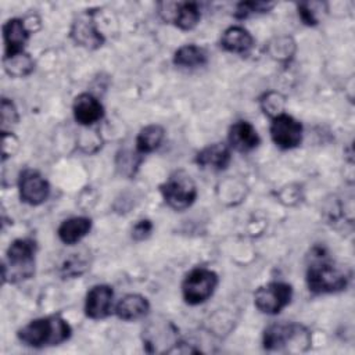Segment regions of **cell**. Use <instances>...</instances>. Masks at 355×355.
<instances>
[{"label": "cell", "mask_w": 355, "mask_h": 355, "mask_svg": "<svg viewBox=\"0 0 355 355\" xmlns=\"http://www.w3.org/2000/svg\"><path fill=\"white\" fill-rule=\"evenodd\" d=\"M229 143L234 150L247 153L259 144V136L250 122L239 121L229 130Z\"/></svg>", "instance_id": "13"}, {"label": "cell", "mask_w": 355, "mask_h": 355, "mask_svg": "<svg viewBox=\"0 0 355 355\" xmlns=\"http://www.w3.org/2000/svg\"><path fill=\"white\" fill-rule=\"evenodd\" d=\"M151 229H153V225L148 219L139 220L132 230V236L135 240H144L151 233Z\"/></svg>", "instance_id": "25"}, {"label": "cell", "mask_w": 355, "mask_h": 355, "mask_svg": "<svg viewBox=\"0 0 355 355\" xmlns=\"http://www.w3.org/2000/svg\"><path fill=\"white\" fill-rule=\"evenodd\" d=\"M306 283L312 293L329 294L344 290L348 284V276L340 266L324 259V255H316L306 270Z\"/></svg>", "instance_id": "2"}, {"label": "cell", "mask_w": 355, "mask_h": 355, "mask_svg": "<svg viewBox=\"0 0 355 355\" xmlns=\"http://www.w3.org/2000/svg\"><path fill=\"white\" fill-rule=\"evenodd\" d=\"M72 330L67 320L60 316H46L29 322L18 331V338L33 348L57 345L67 341Z\"/></svg>", "instance_id": "1"}, {"label": "cell", "mask_w": 355, "mask_h": 355, "mask_svg": "<svg viewBox=\"0 0 355 355\" xmlns=\"http://www.w3.org/2000/svg\"><path fill=\"white\" fill-rule=\"evenodd\" d=\"M291 286L282 282H272L259 287L254 294L255 306L269 315L279 313L291 300Z\"/></svg>", "instance_id": "7"}, {"label": "cell", "mask_w": 355, "mask_h": 355, "mask_svg": "<svg viewBox=\"0 0 355 355\" xmlns=\"http://www.w3.org/2000/svg\"><path fill=\"white\" fill-rule=\"evenodd\" d=\"M3 36L6 44V55L4 58L17 55L24 53V46L29 39V29L25 22L19 18L8 19L3 26Z\"/></svg>", "instance_id": "11"}, {"label": "cell", "mask_w": 355, "mask_h": 355, "mask_svg": "<svg viewBox=\"0 0 355 355\" xmlns=\"http://www.w3.org/2000/svg\"><path fill=\"white\" fill-rule=\"evenodd\" d=\"M273 7V3H262V1H244L237 6L234 15L237 18H245L252 12H263Z\"/></svg>", "instance_id": "23"}, {"label": "cell", "mask_w": 355, "mask_h": 355, "mask_svg": "<svg viewBox=\"0 0 355 355\" xmlns=\"http://www.w3.org/2000/svg\"><path fill=\"white\" fill-rule=\"evenodd\" d=\"M161 193L165 202L176 211L189 208L197 197L196 183L184 171L173 172L161 186Z\"/></svg>", "instance_id": "3"}, {"label": "cell", "mask_w": 355, "mask_h": 355, "mask_svg": "<svg viewBox=\"0 0 355 355\" xmlns=\"http://www.w3.org/2000/svg\"><path fill=\"white\" fill-rule=\"evenodd\" d=\"M35 241L31 239H18L7 250V262L11 268L10 280L28 279L35 269Z\"/></svg>", "instance_id": "6"}, {"label": "cell", "mask_w": 355, "mask_h": 355, "mask_svg": "<svg viewBox=\"0 0 355 355\" xmlns=\"http://www.w3.org/2000/svg\"><path fill=\"white\" fill-rule=\"evenodd\" d=\"M72 36L78 43L86 47H98L104 40L100 32L93 25V19L90 18V15L89 18L83 17L73 22Z\"/></svg>", "instance_id": "18"}, {"label": "cell", "mask_w": 355, "mask_h": 355, "mask_svg": "<svg viewBox=\"0 0 355 355\" xmlns=\"http://www.w3.org/2000/svg\"><path fill=\"white\" fill-rule=\"evenodd\" d=\"M104 115L101 103L90 93L79 94L73 101V116L80 125H92Z\"/></svg>", "instance_id": "12"}, {"label": "cell", "mask_w": 355, "mask_h": 355, "mask_svg": "<svg viewBox=\"0 0 355 355\" xmlns=\"http://www.w3.org/2000/svg\"><path fill=\"white\" fill-rule=\"evenodd\" d=\"M196 162L202 168L222 171L230 162V150L223 143L211 144L197 154Z\"/></svg>", "instance_id": "14"}, {"label": "cell", "mask_w": 355, "mask_h": 355, "mask_svg": "<svg viewBox=\"0 0 355 355\" xmlns=\"http://www.w3.org/2000/svg\"><path fill=\"white\" fill-rule=\"evenodd\" d=\"M19 197L29 205H39L44 202L50 193V186L40 172L35 169H25L19 175Z\"/></svg>", "instance_id": "9"}, {"label": "cell", "mask_w": 355, "mask_h": 355, "mask_svg": "<svg viewBox=\"0 0 355 355\" xmlns=\"http://www.w3.org/2000/svg\"><path fill=\"white\" fill-rule=\"evenodd\" d=\"M216 284L218 276L215 272L205 268H196L183 280V298L190 305L201 304L212 295Z\"/></svg>", "instance_id": "5"}, {"label": "cell", "mask_w": 355, "mask_h": 355, "mask_svg": "<svg viewBox=\"0 0 355 355\" xmlns=\"http://www.w3.org/2000/svg\"><path fill=\"white\" fill-rule=\"evenodd\" d=\"M298 14H300L301 19L304 21V24H306V25H315L318 22L312 8L309 7V4H304V3L300 4L298 6Z\"/></svg>", "instance_id": "26"}, {"label": "cell", "mask_w": 355, "mask_h": 355, "mask_svg": "<svg viewBox=\"0 0 355 355\" xmlns=\"http://www.w3.org/2000/svg\"><path fill=\"white\" fill-rule=\"evenodd\" d=\"M6 71L12 76H25L33 69V61L29 54L19 53L17 55L4 58Z\"/></svg>", "instance_id": "22"}, {"label": "cell", "mask_w": 355, "mask_h": 355, "mask_svg": "<svg viewBox=\"0 0 355 355\" xmlns=\"http://www.w3.org/2000/svg\"><path fill=\"white\" fill-rule=\"evenodd\" d=\"M220 46L230 53H245L252 46V36L241 26L227 28L220 39Z\"/></svg>", "instance_id": "17"}, {"label": "cell", "mask_w": 355, "mask_h": 355, "mask_svg": "<svg viewBox=\"0 0 355 355\" xmlns=\"http://www.w3.org/2000/svg\"><path fill=\"white\" fill-rule=\"evenodd\" d=\"M172 21L183 31L193 29L200 21V10L196 3H179L173 11Z\"/></svg>", "instance_id": "20"}, {"label": "cell", "mask_w": 355, "mask_h": 355, "mask_svg": "<svg viewBox=\"0 0 355 355\" xmlns=\"http://www.w3.org/2000/svg\"><path fill=\"white\" fill-rule=\"evenodd\" d=\"M92 227V220L85 216H75L64 220L58 227V237L65 244H75L82 240Z\"/></svg>", "instance_id": "16"}, {"label": "cell", "mask_w": 355, "mask_h": 355, "mask_svg": "<svg viewBox=\"0 0 355 355\" xmlns=\"http://www.w3.org/2000/svg\"><path fill=\"white\" fill-rule=\"evenodd\" d=\"M270 136L276 146L283 150H290L301 143L302 126L297 119L282 112L272 119Z\"/></svg>", "instance_id": "8"}, {"label": "cell", "mask_w": 355, "mask_h": 355, "mask_svg": "<svg viewBox=\"0 0 355 355\" xmlns=\"http://www.w3.org/2000/svg\"><path fill=\"white\" fill-rule=\"evenodd\" d=\"M165 136V130L159 125H148L143 128L136 137V150L139 154H147L157 150Z\"/></svg>", "instance_id": "19"}, {"label": "cell", "mask_w": 355, "mask_h": 355, "mask_svg": "<svg viewBox=\"0 0 355 355\" xmlns=\"http://www.w3.org/2000/svg\"><path fill=\"white\" fill-rule=\"evenodd\" d=\"M173 62L179 67H186V68L200 67L207 62V53L204 51V49L198 46L186 44V46H182L175 53Z\"/></svg>", "instance_id": "21"}, {"label": "cell", "mask_w": 355, "mask_h": 355, "mask_svg": "<svg viewBox=\"0 0 355 355\" xmlns=\"http://www.w3.org/2000/svg\"><path fill=\"white\" fill-rule=\"evenodd\" d=\"M18 115L14 104L8 101L7 98L1 100V129L6 132L7 128H11L14 123H17Z\"/></svg>", "instance_id": "24"}, {"label": "cell", "mask_w": 355, "mask_h": 355, "mask_svg": "<svg viewBox=\"0 0 355 355\" xmlns=\"http://www.w3.org/2000/svg\"><path fill=\"white\" fill-rule=\"evenodd\" d=\"M297 344H309V333L295 323H275L263 333V348L266 351H284Z\"/></svg>", "instance_id": "4"}, {"label": "cell", "mask_w": 355, "mask_h": 355, "mask_svg": "<svg viewBox=\"0 0 355 355\" xmlns=\"http://www.w3.org/2000/svg\"><path fill=\"white\" fill-rule=\"evenodd\" d=\"M150 309V304L146 297L140 294H126L122 297L116 306L115 313L123 320H136L143 318Z\"/></svg>", "instance_id": "15"}, {"label": "cell", "mask_w": 355, "mask_h": 355, "mask_svg": "<svg viewBox=\"0 0 355 355\" xmlns=\"http://www.w3.org/2000/svg\"><path fill=\"white\" fill-rule=\"evenodd\" d=\"M112 288L107 284H97L92 287L86 295V315L92 319H103L108 316L112 309Z\"/></svg>", "instance_id": "10"}]
</instances>
